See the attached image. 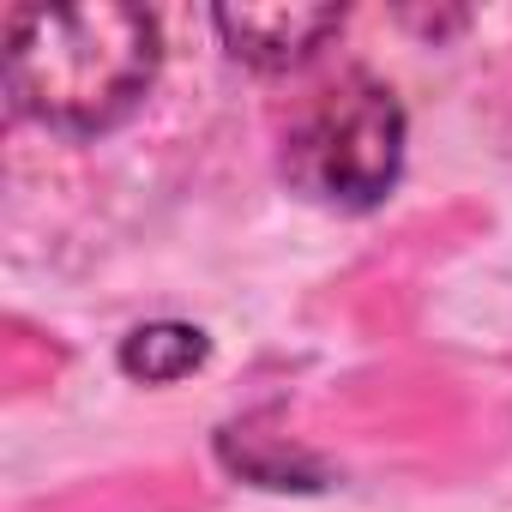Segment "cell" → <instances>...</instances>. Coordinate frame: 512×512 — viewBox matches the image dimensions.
Masks as SVG:
<instances>
[{"instance_id": "6da1fadb", "label": "cell", "mask_w": 512, "mask_h": 512, "mask_svg": "<svg viewBox=\"0 0 512 512\" xmlns=\"http://www.w3.org/2000/svg\"><path fill=\"white\" fill-rule=\"evenodd\" d=\"M157 79V19L121 0L19 7L7 19L13 109L55 133H103L139 109Z\"/></svg>"}, {"instance_id": "7a4b0ae2", "label": "cell", "mask_w": 512, "mask_h": 512, "mask_svg": "<svg viewBox=\"0 0 512 512\" xmlns=\"http://www.w3.org/2000/svg\"><path fill=\"white\" fill-rule=\"evenodd\" d=\"M404 163V109L374 79H344L290 127L284 169L320 205H374Z\"/></svg>"}, {"instance_id": "3957f363", "label": "cell", "mask_w": 512, "mask_h": 512, "mask_svg": "<svg viewBox=\"0 0 512 512\" xmlns=\"http://www.w3.org/2000/svg\"><path fill=\"white\" fill-rule=\"evenodd\" d=\"M211 25H217V37L229 43L235 61L266 67V73H284V67H302V61L344 25V7L266 0V7H217Z\"/></svg>"}, {"instance_id": "277c9868", "label": "cell", "mask_w": 512, "mask_h": 512, "mask_svg": "<svg viewBox=\"0 0 512 512\" xmlns=\"http://www.w3.org/2000/svg\"><path fill=\"white\" fill-rule=\"evenodd\" d=\"M199 362H205V332H199V326H175V320L139 326V332L121 344V368H127L133 380H151V386H169V380L193 374Z\"/></svg>"}]
</instances>
